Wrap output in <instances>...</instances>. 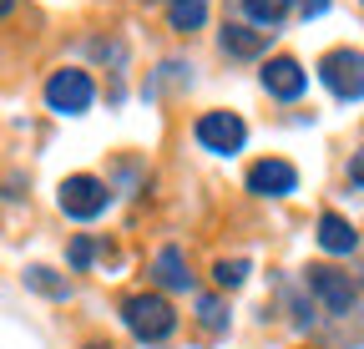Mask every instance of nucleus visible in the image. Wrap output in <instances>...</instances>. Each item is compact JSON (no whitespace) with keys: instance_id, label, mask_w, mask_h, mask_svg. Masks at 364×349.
Instances as JSON below:
<instances>
[{"instance_id":"obj_10","label":"nucleus","mask_w":364,"mask_h":349,"mask_svg":"<svg viewBox=\"0 0 364 349\" xmlns=\"http://www.w3.org/2000/svg\"><path fill=\"white\" fill-rule=\"evenodd\" d=\"M218 46H223L228 56H238V61H253V56L263 51V31H248V26H228V31L218 36Z\"/></svg>"},{"instance_id":"obj_1","label":"nucleus","mask_w":364,"mask_h":349,"mask_svg":"<svg viewBox=\"0 0 364 349\" xmlns=\"http://www.w3.org/2000/svg\"><path fill=\"white\" fill-rule=\"evenodd\" d=\"M122 324L142 339V344H162L172 329H177V314H172V304L162 294H132L122 304Z\"/></svg>"},{"instance_id":"obj_21","label":"nucleus","mask_w":364,"mask_h":349,"mask_svg":"<svg viewBox=\"0 0 364 349\" xmlns=\"http://www.w3.org/2000/svg\"><path fill=\"white\" fill-rule=\"evenodd\" d=\"M86 349H112V344H102V339H91V344H86Z\"/></svg>"},{"instance_id":"obj_14","label":"nucleus","mask_w":364,"mask_h":349,"mask_svg":"<svg viewBox=\"0 0 364 349\" xmlns=\"http://www.w3.org/2000/svg\"><path fill=\"white\" fill-rule=\"evenodd\" d=\"M198 324H203L208 334H223V329H228V309H223L218 294H203V299H198Z\"/></svg>"},{"instance_id":"obj_17","label":"nucleus","mask_w":364,"mask_h":349,"mask_svg":"<svg viewBox=\"0 0 364 349\" xmlns=\"http://www.w3.org/2000/svg\"><path fill=\"white\" fill-rule=\"evenodd\" d=\"M66 258H71V269H86L91 258H97V243L91 238H71V248H66Z\"/></svg>"},{"instance_id":"obj_3","label":"nucleus","mask_w":364,"mask_h":349,"mask_svg":"<svg viewBox=\"0 0 364 349\" xmlns=\"http://www.w3.org/2000/svg\"><path fill=\"white\" fill-rule=\"evenodd\" d=\"M318 81H324L339 102H359L364 97V51H349V46L329 51L318 61Z\"/></svg>"},{"instance_id":"obj_18","label":"nucleus","mask_w":364,"mask_h":349,"mask_svg":"<svg viewBox=\"0 0 364 349\" xmlns=\"http://www.w3.org/2000/svg\"><path fill=\"white\" fill-rule=\"evenodd\" d=\"M329 6H334V0H299V16H304V21H318Z\"/></svg>"},{"instance_id":"obj_5","label":"nucleus","mask_w":364,"mask_h":349,"mask_svg":"<svg viewBox=\"0 0 364 349\" xmlns=\"http://www.w3.org/2000/svg\"><path fill=\"white\" fill-rule=\"evenodd\" d=\"M193 137H198L208 152H218V157H233V152H243V142H248V127H243L238 112H203L198 127H193Z\"/></svg>"},{"instance_id":"obj_20","label":"nucleus","mask_w":364,"mask_h":349,"mask_svg":"<svg viewBox=\"0 0 364 349\" xmlns=\"http://www.w3.org/2000/svg\"><path fill=\"white\" fill-rule=\"evenodd\" d=\"M11 11H16V0H0V21H6Z\"/></svg>"},{"instance_id":"obj_16","label":"nucleus","mask_w":364,"mask_h":349,"mask_svg":"<svg viewBox=\"0 0 364 349\" xmlns=\"http://www.w3.org/2000/svg\"><path fill=\"white\" fill-rule=\"evenodd\" d=\"M213 279H218V289H238L248 279V258H223V264L213 269Z\"/></svg>"},{"instance_id":"obj_2","label":"nucleus","mask_w":364,"mask_h":349,"mask_svg":"<svg viewBox=\"0 0 364 349\" xmlns=\"http://www.w3.org/2000/svg\"><path fill=\"white\" fill-rule=\"evenodd\" d=\"M91 102H97V86H91L86 71H76V66L51 71V81H46V107L56 117H81Z\"/></svg>"},{"instance_id":"obj_19","label":"nucleus","mask_w":364,"mask_h":349,"mask_svg":"<svg viewBox=\"0 0 364 349\" xmlns=\"http://www.w3.org/2000/svg\"><path fill=\"white\" fill-rule=\"evenodd\" d=\"M349 188H364V147L349 157Z\"/></svg>"},{"instance_id":"obj_9","label":"nucleus","mask_w":364,"mask_h":349,"mask_svg":"<svg viewBox=\"0 0 364 349\" xmlns=\"http://www.w3.org/2000/svg\"><path fill=\"white\" fill-rule=\"evenodd\" d=\"M318 248H324V253H354L359 248V233H354V223H349V218H339V213H318Z\"/></svg>"},{"instance_id":"obj_11","label":"nucleus","mask_w":364,"mask_h":349,"mask_svg":"<svg viewBox=\"0 0 364 349\" xmlns=\"http://www.w3.org/2000/svg\"><path fill=\"white\" fill-rule=\"evenodd\" d=\"M152 274H157L162 289H188V284H193V274H188V264H182L177 248H162V253L152 258Z\"/></svg>"},{"instance_id":"obj_7","label":"nucleus","mask_w":364,"mask_h":349,"mask_svg":"<svg viewBox=\"0 0 364 349\" xmlns=\"http://www.w3.org/2000/svg\"><path fill=\"white\" fill-rule=\"evenodd\" d=\"M294 188H299V167L284 157H263L248 167V193H258V198H289Z\"/></svg>"},{"instance_id":"obj_8","label":"nucleus","mask_w":364,"mask_h":349,"mask_svg":"<svg viewBox=\"0 0 364 349\" xmlns=\"http://www.w3.org/2000/svg\"><path fill=\"white\" fill-rule=\"evenodd\" d=\"M304 86H309V71H304L294 56H273V61L263 66V92H268V97L299 102V97H304Z\"/></svg>"},{"instance_id":"obj_15","label":"nucleus","mask_w":364,"mask_h":349,"mask_svg":"<svg viewBox=\"0 0 364 349\" xmlns=\"http://www.w3.org/2000/svg\"><path fill=\"white\" fill-rule=\"evenodd\" d=\"M26 284H31V289H41L46 299H66V284H61L51 269H46V264H31V269H26Z\"/></svg>"},{"instance_id":"obj_12","label":"nucleus","mask_w":364,"mask_h":349,"mask_svg":"<svg viewBox=\"0 0 364 349\" xmlns=\"http://www.w3.org/2000/svg\"><path fill=\"white\" fill-rule=\"evenodd\" d=\"M208 0H167V26L172 31H203Z\"/></svg>"},{"instance_id":"obj_6","label":"nucleus","mask_w":364,"mask_h":349,"mask_svg":"<svg viewBox=\"0 0 364 349\" xmlns=\"http://www.w3.org/2000/svg\"><path fill=\"white\" fill-rule=\"evenodd\" d=\"M56 203H61V213H66V218H81V223H86V218L107 213L112 193H107V183H102V178H91V172H76V178H66V183H61Z\"/></svg>"},{"instance_id":"obj_13","label":"nucleus","mask_w":364,"mask_h":349,"mask_svg":"<svg viewBox=\"0 0 364 349\" xmlns=\"http://www.w3.org/2000/svg\"><path fill=\"white\" fill-rule=\"evenodd\" d=\"M289 6H294V0H243L248 21H253V26H263V31H279V26H284V16H289Z\"/></svg>"},{"instance_id":"obj_4","label":"nucleus","mask_w":364,"mask_h":349,"mask_svg":"<svg viewBox=\"0 0 364 349\" xmlns=\"http://www.w3.org/2000/svg\"><path fill=\"white\" fill-rule=\"evenodd\" d=\"M304 284H309V294L324 304L329 314H349L354 304H359V284L344 274V269H329V264H314L309 274H304Z\"/></svg>"}]
</instances>
